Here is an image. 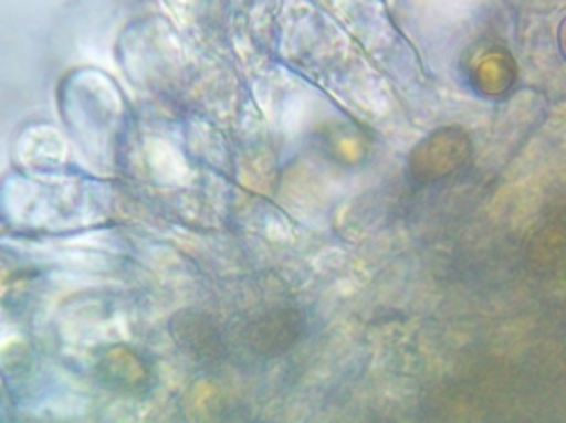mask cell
Here are the masks:
<instances>
[{
    "label": "cell",
    "instance_id": "6da1fadb",
    "mask_svg": "<svg viewBox=\"0 0 566 423\" xmlns=\"http://www.w3.org/2000/svg\"><path fill=\"white\" fill-rule=\"evenodd\" d=\"M471 144L464 131L460 129H440L431 134L427 140L412 150L410 170L415 179L438 181L451 172H455L469 159Z\"/></svg>",
    "mask_w": 566,
    "mask_h": 423
},
{
    "label": "cell",
    "instance_id": "7a4b0ae2",
    "mask_svg": "<svg viewBox=\"0 0 566 423\" xmlns=\"http://www.w3.org/2000/svg\"><path fill=\"white\" fill-rule=\"evenodd\" d=\"M304 336V315L297 308H272L252 324V349L276 356Z\"/></svg>",
    "mask_w": 566,
    "mask_h": 423
}]
</instances>
